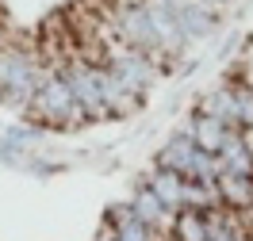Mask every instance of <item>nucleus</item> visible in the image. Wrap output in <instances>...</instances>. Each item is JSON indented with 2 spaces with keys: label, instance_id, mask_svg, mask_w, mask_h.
<instances>
[{
  "label": "nucleus",
  "instance_id": "obj_1",
  "mask_svg": "<svg viewBox=\"0 0 253 241\" xmlns=\"http://www.w3.org/2000/svg\"><path fill=\"white\" fill-rule=\"evenodd\" d=\"M39 65L31 54H0V88L8 100H31L39 92Z\"/></svg>",
  "mask_w": 253,
  "mask_h": 241
},
{
  "label": "nucleus",
  "instance_id": "obj_2",
  "mask_svg": "<svg viewBox=\"0 0 253 241\" xmlns=\"http://www.w3.org/2000/svg\"><path fill=\"white\" fill-rule=\"evenodd\" d=\"M31 103H35V111L46 115V119H65V115H73V111L81 107L65 77H50V80H42V84H39V92L31 96Z\"/></svg>",
  "mask_w": 253,
  "mask_h": 241
},
{
  "label": "nucleus",
  "instance_id": "obj_3",
  "mask_svg": "<svg viewBox=\"0 0 253 241\" xmlns=\"http://www.w3.org/2000/svg\"><path fill=\"white\" fill-rule=\"evenodd\" d=\"M111 73L138 96V92H146V84L154 77V65H150V54H146V50L126 46V50H119V54L111 58Z\"/></svg>",
  "mask_w": 253,
  "mask_h": 241
},
{
  "label": "nucleus",
  "instance_id": "obj_4",
  "mask_svg": "<svg viewBox=\"0 0 253 241\" xmlns=\"http://www.w3.org/2000/svg\"><path fill=\"white\" fill-rule=\"evenodd\" d=\"M119 31L134 50L158 54V34H154V19H150V4H130L119 16Z\"/></svg>",
  "mask_w": 253,
  "mask_h": 241
},
{
  "label": "nucleus",
  "instance_id": "obj_5",
  "mask_svg": "<svg viewBox=\"0 0 253 241\" xmlns=\"http://www.w3.org/2000/svg\"><path fill=\"white\" fill-rule=\"evenodd\" d=\"M165 4V0H161ZM169 12H173L176 27L184 38H207V34L215 31V12L200 4V0H180V4H169Z\"/></svg>",
  "mask_w": 253,
  "mask_h": 241
},
{
  "label": "nucleus",
  "instance_id": "obj_6",
  "mask_svg": "<svg viewBox=\"0 0 253 241\" xmlns=\"http://www.w3.org/2000/svg\"><path fill=\"white\" fill-rule=\"evenodd\" d=\"M154 195H158L165 207H180L184 203V176L180 172H173V169H161V172H154Z\"/></svg>",
  "mask_w": 253,
  "mask_h": 241
},
{
  "label": "nucleus",
  "instance_id": "obj_7",
  "mask_svg": "<svg viewBox=\"0 0 253 241\" xmlns=\"http://www.w3.org/2000/svg\"><path fill=\"white\" fill-rule=\"evenodd\" d=\"M134 210H138L134 218H142L146 226H150V222H161V218H165V203H161L158 195H154V188H142V192H138V199H134Z\"/></svg>",
  "mask_w": 253,
  "mask_h": 241
},
{
  "label": "nucleus",
  "instance_id": "obj_8",
  "mask_svg": "<svg viewBox=\"0 0 253 241\" xmlns=\"http://www.w3.org/2000/svg\"><path fill=\"white\" fill-rule=\"evenodd\" d=\"M176 230H180V238H184V241H207V222L196 214V210H184L180 222H176Z\"/></svg>",
  "mask_w": 253,
  "mask_h": 241
},
{
  "label": "nucleus",
  "instance_id": "obj_9",
  "mask_svg": "<svg viewBox=\"0 0 253 241\" xmlns=\"http://www.w3.org/2000/svg\"><path fill=\"white\" fill-rule=\"evenodd\" d=\"M246 84L253 88V46L246 50Z\"/></svg>",
  "mask_w": 253,
  "mask_h": 241
},
{
  "label": "nucleus",
  "instance_id": "obj_10",
  "mask_svg": "<svg viewBox=\"0 0 253 241\" xmlns=\"http://www.w3.org/2000/svg\"><path fill=\"white\" fill-rule=\"evenodd\" d=\"M165 4H180V0H165Z\"/></svg>",
  "mask_w": 253,
  "mask_h": 241
}]
</instances>
